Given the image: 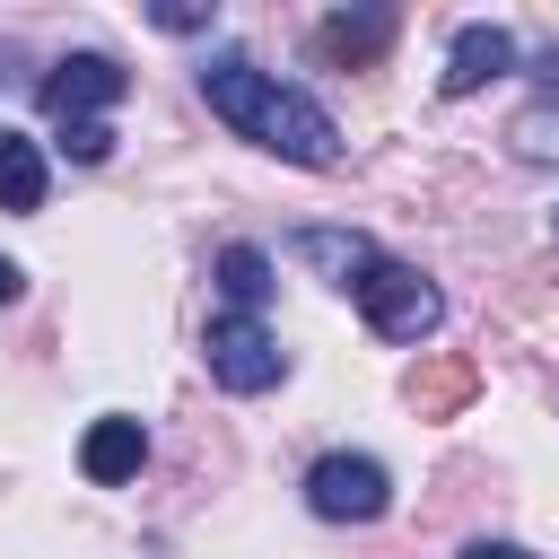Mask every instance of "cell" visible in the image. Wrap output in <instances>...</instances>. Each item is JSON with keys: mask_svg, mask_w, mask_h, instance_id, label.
Listing matches in <instances>:
<instances>
[{"mask_svg": "<svg viewBox=\"0 0 559 559\" xmlns=\"http://www.w3.org/2000/svg\"><path fill=\"white\" fill-rule=\"evenodd\" d=\"M384 44H393V9H358V17L341 9V17H323V26H314V52H323V61H349V70H358V61H376Z\"/></svg>", "mask_w": 559, "mask_h": 559, "instance_id": "30bf717a", "label": "cell"}, {"mask_svg": "<svg viewBox=\"0 0 559 559\" xmlns=\"http://www.w3.org/2000/svg\"><path fill=\"white\" fill-rule=\"evenodd\" d=\"M472 393H480V367H472L463 349H428V358L411 367V411H419V419H454Z\"/></svg>", "mask_w": 559, "mask_h": 559, "instance_id": "ba28073f", "label": "cell"}, {"mask_svg": "<svg viewBox=\"0 0 559 559\" xmlns=\"http://www.w3.org/2000/svg\"><path fill=\"white\" fill-rule=\"evenodd\" d=\"M0 210H44V148L26 131H0Z\"/></svg>", "mask_w": 559, "mask_h": 559, "instance_id": "8fae6325", "label": "cell"}, {"mask_svg": "<svg viewBox=\"0 0 559 559\" xmlns=\"http://www.w3.org/2000/svg\"><path fill=\"white\" fill-rule=\"evenodd\" d=\"M306 507H314L323 524H376V515L393 507V480H384L376 454H323V463L306 472Z\"/></svg>", "mask_w": 559, "mask_h": 559, "instance_id": "277c9868", "label": "cell"}, {"mask_svg": "<svg viewBox=\"0 0 559 559\" xmlns=\"http://www.w3.org/2000/svg\"><path fill=\"white\" fill-rule=\"evenodd\" d=\"M61 148H70L79 166H105V157H114V122H61Z\"/></svg>", "mask_w": 559, "mask_h": 559, "instance_id": "5bb4252c", "label": "cell"}, {"mask_svg": "<svg viewBox=\"0 0 559 559\" xmlns=\"http://www.w3.org/2000/svg\"><path fill=\"white\" fill-rule=\"evenodd\" d=\"M201 96H210V114H218L236 140H253V148H271V157H288V166H332V157H341L332 114H323L314 96L280 87V79L253 70V61H210V70H201Z\"/></svg>", "mask_w": 559, "mask_h": 559, "instance_id": "6da1fadb", "label": "cell"}, {"mask_svg": "<svg viewBox=\"0 0 559 559\" xmlns=\"http://www.w3.org/2000/svg\"><path fill=\"white\" fill-rule=\"evenodd\" d=\"M122 87H131V70L114 52H70L44 79V114L52 122H105V105H122Z\"/></svg>", "mask_w": 559, "mask_h": 559, "instance_id": "5b68a950", "label": "cell"}, {"mask_svg": "<svg viewBox=\"0 0 559 559\" xmlns=\"http://www.w3.org/2000/svg\"><path fill=\"white\" fill-rule=\"evenodd\" d=\"M288 253H297V262H314L332 288H358V280L384 262V253H376L358 227H297V236H288Z\"/></svg>", "mask_w": 559, "mask_h": 559, "instance_id": "52a82bcc", "label": "cell"}, {"mask_svg": "<svg viewBox=\"0 0 559 559\" xmlns=\"http://www.w3.org/2000/svg\"><path fill=\"white\" fill-rule=\"evenodd\" d=\"M201 358H210V376H218L227 393H271V384L288 376V349L271 341V323H262V314H210Z\"/></svg>", "mask_w": 559, "mask_h": 559, "instance_id": "3957f363", "label": "cell"}, {"mask_svg": "<svg viewBox=\"0 0 559 559\" xmlns=\"http://www.w3.org/2000/svg\"><path fill=\"white\" fill-rule=\"evenodd\" d=\"M140 454H148V437H140V419H96L87 437H79V472L96 480V489H114V480H131L140 472Z\"/></svg>", "mask_w": 559, "mask_h": 559, "instance_id": "9c48e42d", "label": "cell"}, {"mask_svg": "<svg viewBox=\"0 0 559 559\" xmlns=\"http://www.w3.org/2000/svg\"><path fill=\"white\" fill-rule=\"evenodd\" d=\"M210 271H218V288L236 297V314H253V306L271 297V253H262V245H227Z\"/></svg>", "mask_w": 559, "mask_h": 559, "instance_id": "7c38bea8", "label": "cell"}, {"mask_svg": "<svg viewBox=\"0 0 559 559\" xmlns=\"http://www.w3.org/2000/svg\"><path fill=\"white\" fill-rule=\"evenodd\" d=\"M463 559H533V550H515V542H472Z\"/></svg>", "mask_w": 559, "mask_h": 559, "instance_id": "9a60e30c", "label": "cell"}, {"mask_svg": "<svg viewBox=\"0 0 559 559\" xmlns=\"http://www.w3.org/2000/svg\"><path fill=\"white\" fill-rule=\"evenodd\" d=\"M17 288H26V271H17V262H9V253H0V306H9V297H17Z\"/></svg>", "mask_w": 559, "mask_h": 559, "instance_id": "2e32d148", "label": "cell"}, {"mask_svg": "<svg viewBox=\"0 0 559 559\" xmlns=\"http://www.w3.org/2000/svg\"><path fill=\"white\" fill-rule=\"evenodd\" d=\"M358 314H367V332H384V341H428V332L445 323V297H437L428 271L376 262V271L358 280Z\"/></svg>", "mask_w": 559, "mask_h": 559, "instance_id": "7a4b0ae2", "label": "cell"}, {"mask_svg": "<svg viewBox=\"0 0 559 559\" xmlns=\"http://www.w3.org/2000/svg\"><path fill=\"white\" fill-rule=\"evenodd\" d=\"M507 70H515V35H507V26H463L454 52H445V70H437V87H445V96H472V87H489V79H507Z\"/></svg>", "mask_w": 559, "mask_h": 559, "instance_id": "8992f818", "label": "cell"}, {"mask_svg": "<svg viewBox=\"0 0 559 559\" xmlns=\"http://www.w3.org/2000/svg\"><path fill=\"white\" fill-rule=\"evenodd\" d=\"M515 157H559V96H542L533 114H515Z\"/></svg>", "mask_w": 559, "mask_h": 559, "instance_id": "4fadbf2b", "label": "cell"}]
</instances>
